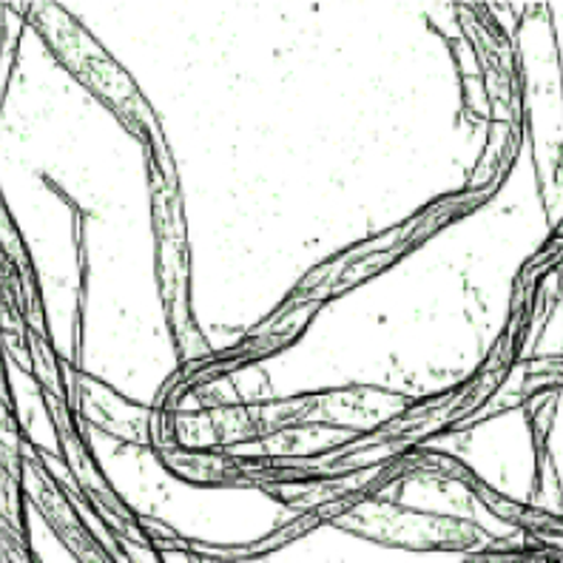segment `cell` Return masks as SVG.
<instances>
[{"label": "cell", "instance_id": "6da1fadb", "mask_svg": "<svg viewBox=\"0 0 563 563\" xmlns=\"http://www.w3.org/2000/svg\"><path fill=\"white\" fill-rule=\"evenodd\" d=\"M0 399L9 401V387H7V371H3V362H0Z\"/></svg>", "mask_w": 563, "mask_h": 563}]
</instances>
